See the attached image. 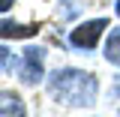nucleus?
Wrapping results in <instances>:
<instances>
[{"mask_svg":"<svg viewBox=\"0 0 120 117\" xmlns=\"http://www.w3.org/2000/svg\"><path fill=\"white\" fill-rule=\"evenodd\" d=\"M18 75H21V81L24 84H39L45 78V48L39 45H30L21 51V66H18Z\"/></svg>","mask_w":120,"mask_h":117,"instance_id":"nucleus-2","label":"nucleus"},{"mask_svg":"<svg viewBox=\"0 0 120 117\" xmlns=\"http://www.w3.org/2000/svg\"><path fill=\"white\" fill-rule=\"evenodd\" d=\"M48 93L63 105H93L96 102V93H99V81L96 75L84 72V69H75V66H63L45 78Z\"/></svg>","mask_w":120,"mask_h":117,"instance_id":"nucleus-1","label":"nucleus"},{"mask_svg":"<svg viewBox=\"0 0 120 117\" xmlns=\"http://www.w3.org/2000/svg\"><path fill=\"white\" fill-rule=\"evenodd\" d=\"M9 63H12L9 48H6V45H0V72H3V69H9Z\"/></svg>","mask_w":120,"mask_h":117,"instance_id":"nucleus-7","label":"nucleus"},{"mask_svg":"<svg viewBox=\"0 0 120 117\" xmlns=\"http://www.w3.org/2000/svg\"><path fill=\"white\" fill-rule=\"evenodd\" d=\"M12 3H15V0H0V12H6V9H9Z\"/></svg>","mask_w":120,"mask_h":117,"instance_id":"nucleus-8","label":"nucleus"},{"mask_svg":"<svg viewBox=\"0 0 120 117\" xmlns=\"http://www.w3.org/2000/svg\"><path fill=\"white\" fill-rule=\"evenodd\" d=\"M0 117H27L21 96L12 90H0Z\"/></svg>","mask_w":120,"mask_h":117,"instance_id":"nucleus-5","label":"nucleus"},{"mask_svg":"<svg viewBox=\"0 0 120 117\" xmlns=\"http://www.w3.org/2000/svg\"><path fill=\"white\" fill-rule=\"evenodd\" d=\"M36 24H18L12 18H0V39H30Z\"/></svg>","mask_w":120,"mask_h":117,"instance_id":"nucleus-4","label":"nucleus"},{"mask_svg":"<svg viewBox=\"0 0 120 117\" xmlns=\"http://www.w3.org/2000/svg\"><path fill=\"white\" fill-rule=\"evenodd\" d=\"M105 60L120 66V27L108 30V39H105Z\"/></svg>","mask_w":120,"mask_h":117,"instance_id":"nucleus-6","label":"nucleus"},{"mask_svg":"<svg viewBox=\"0 0 120 117\" xmlns=\"http://www.w3.org/2000/svg\"><path fill=\"white\" fill-rule=\"evenodd\" d=\"M105 27H108V21H105V18L84 21V24H78L75 30H69V45H72V48H81V51H93Z\"/></svg>","mask_w":120,"mask_h":117,"instance_id":"nucleus-3","label":"nucleus"},{"mask_svg":"<svg viewBox=\"0 0 120 117\" xmlns=\"http://www.w3.org/2000/svg\"><path fill=\"white\" fill-rule=\"evenodd\" d=\"M117 15H120V0H117Z\"/></svg>","mask_w":120,"mask_h":117,"instance_id":"nucleus-9","label":"nucleus"}]
</instances>
